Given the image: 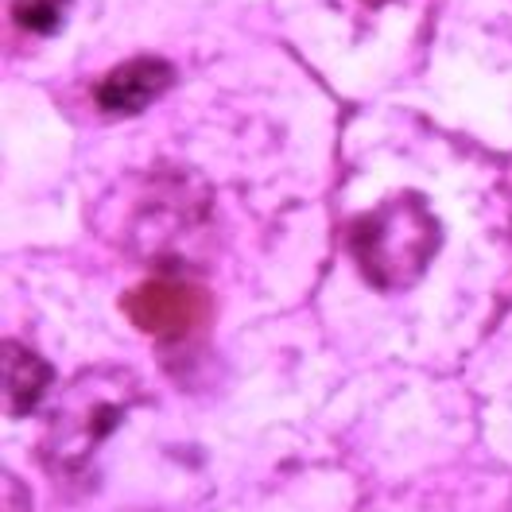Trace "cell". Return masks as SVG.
<instances>
[{"instance_id":"cell-6","label":"cell","mask_w":512,"mask_h":512,"mask_svg":"<svg viewBox=\"0 0 512 512\" xmlns=\"http://www.w3.org/2000/svg\"><path fill=\"white\" fill-rule=\"evenodd\" d=\"M66 12H70V0H16L12 4V16L24 32L39 35H55L63 28Z\"/></svg>"},{"instance_id":"cell-3","label":"cell","mask_w":512,"mask_h":512,"mask_svg":"<svg viewBox=\"0 0 512 512\" xmlns=\"http://www.w3.org/2000/svg\"><path fill=\"white\" fill-rule=\"evenodd\" d=\"M128 319L156 338H183L206 319V295L183 280H152L125 295Z\"/></svg>"},{"instance_id":"cell-5","label":"cell","mask_w":512,"mask_h":512,"mask_svg":"<svg viewBox=\"0 0 512 512\" xmlns=\"http://www.w3.org/2000/svg\"><path fill=\"white\" fill-rule=\"evenodd\" d=\"M51 365L20 342H4V404L12 416H28L51 388Z\"/></svg>"},{"instance_id":"cell-1","label":"cell","mask_w":512,"mask_h":512,"mask_svg":"<svg viewBox=\"0 0 512 512\" xmlns=\"http://www.w3.org/2000/svg\"><path fill=\"white\" fill-rule=\"evenodd\" d=\"M443 245V225L419 194H396L361 214L346 233V249L361 276L381 291H408L423 280Z\"/></svg>"},{"instance_id":"cell-7","label":"cell","mask_w":512,"mask_h":512,"mask_svg":"<svg viewBox=\"0 0 512 512\" xmlns=\"http://www.w3.org/2000/svg\"><path fill=\"white\" fill-rule=\"evenodd\" d=\"M373 4H381V0H373Z\"/></svg>"},{"instance_id":"cell-2","label":"cell","mask_w":512,"mask_h":512,"mask_svg":"<svg viewBox=\"0 0 512 512\" xmlns=\"http://www.w3.org/2000/svg\"><path fill=\"white\" fill-rule=\"evenodd\" d=\"M132 400H136V377H128L125 369L105 365V369L82 373L59 400L51 427H47V439H43V454H47L51 470H59L66 478L86 470L94 450L125 419Z\"/></svg>"},{"instance_id":"cell-4","label":"cell","mask_w":512,"mask_h":512,"mask_svg":"<svg viewBox=\"0 0 512 512\" xmlns=\"http://www.w3.org/2000/svg\"><path fill=\"white\" fill-rule=\"evenodd\" d=\"M171 82H175L171 63L144 55V59H132V63L117 66V70L97 86L94 97L105 113H113V117H128V113L148 109V105H152V101H156Z\"/></svg>"}]
</instances>
